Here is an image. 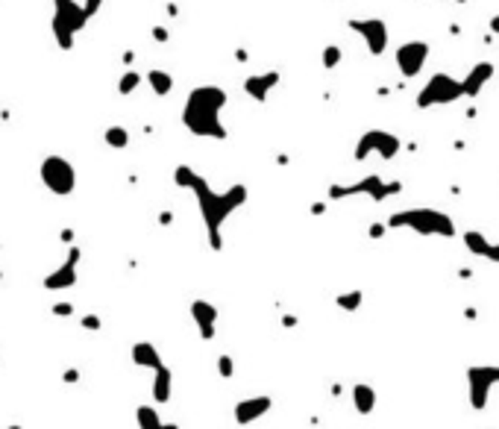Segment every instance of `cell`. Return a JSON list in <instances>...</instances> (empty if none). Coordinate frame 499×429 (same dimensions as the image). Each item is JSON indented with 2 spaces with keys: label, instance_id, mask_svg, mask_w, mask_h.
Wrapping results in <instances>:
<instances>
[{
  "label": "cell",
  "instance_id": "obj_1",
  "mask_svg": "<svg viewBox=\"0 0 499 429\" xmlns=\"http://www.w3.org/2000/svg\"><path fill=\"white\" fill-rule=\"evenodd\" d=\"M173 180L197 194L200 212H203V221H206V227H209V238H212L215 247H220V224H224L226 218H229L232 209L244 203V197H247L244 185H235V189L217 194V191L209 189V182H206L203 177H197V174L188 168V165H180V168H176Z\"/></svg>",
  "mask_w": 499,
  "mask_h": 429
},
{
  "label": "cell",
  "instance_id": "obj_2",
  "mask_svg": "<svg viewBox=\"0 0 499 429\" xmlns=\"http://www.w3.org/2000/svg\"><path fill=\"white\" fill-rule=\"evenodd\" d=\"M226 106V92L217 85H200L188 94L182 109V124L200 138H226V127L220 124V112Z\"/></svg>",
  "mask_w": 499,
  "mask_h": 429
},
{
  "label": "cell",
  "instance_id": "obj_3",
  "mask_svg": "<svg viewBox=\"0 0 499 429\" xmlns=\"http://www.w3.org/2000/svg\"><path fill=\"white\" fill-rule=\"evenodd\" d=\"M88 21H92V15H88L85 3H80V0H53L50 30L62 50H74V41L85 30Z\"/></svg>",
  "mask_w": 499,
  "mask_h": 429
},
{
  "label": "cell",
  "instance_id": "obj_4",
  "mask_svg": "<svg viewBox=\"0 0 499 429\" xmlns=\"http://www.w3.org/2000/svg\"><path fill=\"white\" fill-rule=\"evenodd\" d=\"M39 180H41L44 189H47L50 194H56V197H68L76 189V171H74L71 159L56 156V153H50V156L41 159Z\"/></svg>",
  "mask_w": 499,
  "mask_h": 429
},
{
  "label": "cell",
  "instance_id": "obj_5",
  "mask_svg": "<svg viewBox=\"0 0 499 429\" xmlns=\"http://www.w3.org/2000/svg\"><path fill=\"white\" fill-rule=\"evenodd\" d=\"M391 227H414L417 233H438V236H452V221L440 212L432 209H417V212H399L391 218Z\"/></svg>",
  "mask_w": 499,
  "mask_h": 429
},
{
  "label": "cell",
  "instance_id": "obj_6",
  "mask_svg": "<svg viewBox=\"0 0 499 429\" xmlns=\"http://www.w3.org/2000/svg\"><path fill=\"white\" fill-rule=\"evenodd\" d=\"M458 97H464V83L461 80H452L449 74H435L426 83V89L420 92L417 103L420 106H443V103L458 101Z\"/></svg>",
  "mask_w": 499,
  "mask_h": 429
},
{
  "label": "cell",
  "instance_id": "obj_7",
  "mask_svg": "<svg viewBox=\"0 0 499 429\" xmlns=\"http://www.w3.org/2000/svg\"><path fill=\"white\" fill-rule=\"evenodd\" d=\"M370 153H379L382 159H394L399 153V138L385 133V129H370V133H364L359 147H356V159H368Z\"/></svg>",
  "mask_w": 499,
  "mask_h": 429
},
{
  "label": "cell",
  "instance_id": "obj_8",
  "mask_svg": "<svg viewBox=\"0 0 499 429\" xmlns=\"http://www.w3.org/2000/svg\"><path fill=\"white\" fill-rule=\"evenodd\" d=\"M350 27L352 32H359V36L364 39V45H368V50L373 53V56H379V53H385L387 48V27H385V21L379 18H352L350 21Z\"/></svg>",
  "mask_w": 499,
  "mask_h": 429
},
{
  "label": "cell",
  "instance_id": "obj_9",
  "mask_svg": "<svg viewBox=\"0 0 499 429\" xmlns=\"http://www.w3.org/2000/svg\"><path fill=\"white\" fill-rule=\"evenodd\" d=\"M80 247H71V253L65 256V262L56 268V271H50L47 277H44V291H62V289H71V285H76V265H80Z\"/></svg>",
  "mask_w": 499,
  "mask_h": 429
},
{
  "label": "cell",
  "instance_id": "obj_10",
  "mask_svg": "<svg viewBox=\"0 0 499 429\" xmlns=\"http://www.w3.org/2000/svg\"><path fill=\"white\" fill-rule=\"evenodd\" d=\"M399 191V182H382L379 177H368L364 182L359 185H350V189H343V185H335L332 189V197H347V194H370L373 200H385V197H391Z\"/></svg>",
  "mask_w": 499,
  "mask_h": 429
},
{
  "label": "cell",
  "instance_id": "obj_11",
  "mask_svg": "<svg viewBox=\"0 0 499 429\" xmlns=\"http://www.w3.org/2000/svg\"><path fill=\"white\" fill-rule=\"evenodd\" d=\"M426 59H429V45L426 41H408V45H403L396 50V65L405 76H417L420 68L426 65Z\"/></svg>",
  "mask_w": 499,
  "mask_h": 429
},
{
  "label": "cell",
  "instance_id": "obj_12",
  "mask_svg": "<svg viewBox=\"0 0 499 429\" xmlns=\"http://www.w3.org/2000/svg\"><path fill=\"white\" fill-rule=\"evenodd\" d=\"M491 76H493V65L491 62H479L467 74V80H461L464 83V97H476V94L482 92L485 83H491Z\"/></svg>",
  "mask_w": 499,
  "mask_h": 429
},
{
  "label": "cell",
  "instance_id": "obj_13",
  "mask_svg": "<svg viewBox=\"0 0 499 429\" xmlns=\"http://www.w3.org/2000/svg\"><path fill=\"white\" fill-rule=\"evenodd\" d=\"M276 83H279V74H276V71L256 74V76H250V80L244 83V92H247L250 97H256V101H264V97H268V92L273 89Z\"/></svg>",
  "mask_w": 499,
  "mask_h": 429
},
{
  "label": "cell",
  "instance_id": "obj_14",
  "mask_svg": "<svg viewBox=\"0 0 499 429\" xmlns=\"http://www.w3.org/2000/svg\"><path fill=\"white\" fill-rule=\"evenodd\" d=\"M132 362H136L138 368H153V370L162 368V359L156 353V347L147 344V341H138V344L132 347Z\"/></svg>",
  "mask_w": 499,
  "mask_h": 429
},
{
  "label": "cell",
  "instance_id": "obj_15",
  "mask_svg": "<svg viewBox=\"0 0 499 429\" xmlns=\"http://www.w3.org/2000/svg\"><path fill=\"white\" fill-rule=\"evenodd\" d=\"M191 315H194V321H197V326H200V333H203L206 338L212 335V326H215V317H217V312L209 306L206 300H197L194 306H191Z\"/></svg>",
  "mask_w": 499,
  "mask_h": 429
},
{
  "label": "cell",
  "instance_id": "obj_16",
  "mask_svg": "<svg viewBox=\"0 0 499 429\" xmlns=\"http://www.w3.org/2000/svg\"><path fill=\"white\" fill-rule=\"evenodd\" d=\"M147 83H150V89L156 92L159 97L171 94V89H173V80H171V74H164V71H159V68L147 71Z\"/></svg>",
  "mask_w": 499,
  "mask_h": 429
},
{
  "label": "cell",
  "instance_id": "obj_17",
  "mask_svg": "<svg viewBox=\"0 0 499 429\" xmlns=\"http://www.w3.org/2000/svg\"><path fill=\"white\" fill-rule=\"evenodd\" d=\"M467 247L479 256H487V259H499V244H487V241L479 236V233H467Z\"/></svg>",
  "mask_w": 499,
  "mask_h": 429
},
{
  "label": "cell",
  "instance_id": "obj_18",
  "mask_svg": "<svg viewBox=\"0 0 499 429\" xmlns=\"http://www.w3.org/2000/svg\"><path fill=\"white\" fill-rule=\"evenodd\" d=\"M153 397H156L159 403H164L171 397V370L168 368H159L156 370V382H153Z\"/></svg>",
  "mask_w": 499,
  "mask_h": 429
},
{
  "label": "cell",
  "instance_id": "obj_19",
  "mask_svg": "<svg viewBox=\"0 0 499 429\" xmlns=\"http://www.w3.org/2000/svg\"><path fill=\"white\" fill-rule=\"evenodd\" d=\"M103 138H106V145L115 147V150H124L129 145V133H127L124 127H109L106 133H103Z\"/></svg>",
  "mask_w": 499,
  "mask_h": 429
},
{
  "label": "cell",
  "instance_id": "obj_20",
  "mask_svg": "<svg viewBox=\"0 0 499 429\" xmlns=\"http://www.w3.org/2000/svg\"><path fill=\"white\" fill-rule=\"evenodd\" d=\"M138 423H141V429H162L159 415L153 412L150 406H141V409H138Z\"/></svg>",
  "mask_w": 499,
  "mask_h": 429
},
{
  "label": "cell",
  "instance_id": "obj_21",
  "mask_svg": "<svg viewBox=\"0 0 499 429\" xmlns=\"http://www.w3.org/2000/svg\"><path fill=\"white\" fill-rule=\"evenodd\" d=\"M138 85H141V74H136V71H127L124 76H120V83H118V92L127 97V94H132V92H136Z\"/></svg>",
  "mask_w": 499,
  "mask_h": 429
},
{
  "label": "cell",
  "instance_id": "obj_22",
  "mask_svg": "<svg viewBox=\"0 0 499 429\" xmlns=\"http://www.w3.org/2000/svg\"><path fill=\"white\" fill-rule=\"evenodd\" d=\"M341 62V48H326L323 50V68H335Z\"/></svg>",
  "mask_w": 499,
  "mask_h": 429
},
{
  "label": "cell",
  "instance_id": "obj_23",
  "mask_svg": "<svg viewBox=\"0 0 499 429\" xmlns=\"http://www.w3.org/2000/svg\"><path fill=\"white\" fill-rule=\"evenodd\" d=\"M71 312H74L71 303H56V306H53V315H65V317H68Z\"/></svg>",
  "mask_w": 499,
  "mask_h": 429
},
{
  "label": "cell",
  "instance_id": "obj_24",
  "mask_svg": "<svg viewBox=\"0 0 499 429\" xmlns=\"http://www.w3.org/2000/svg\"><path fill=\"white\" fill-rule=\"evenodd\" d=\"M83 326H85V329H100V317H97V315H85V317H83Z\"/></svg>",
  "mask_w": 499,
  "mask_h": 429
},
{
  "label": "cell",
  "instance_id": "obj_25",
  "mask_svg": "<svg viewBox=\"0 0 499 429\" xmlns=\"http://www.w3.org/2000/svg\"><path fill=\"white\" fill-rule=\"evenodd\" d=\"M100 6H103V0H85V9H88V15H97L100 12Z\"/></svg>",
  "mask_w": 499,
  "mask_h": 429
},
{
  "label": "cell",
  "instance_id": "obj_26",
  "mask_svg": "<svg viewBox=\"0 0 499 429\" xmlns=\"http://www.w3.org/2000/svg\"><path fill=\"white\" fill-rule=\"evenodd\" d=\"M359 300H361V294L356 291V294H350V297H341V306H347V309H350V306H359Z\"/></svg>",
  "mask_w": 499,
  "mask_h": 429
},
{
  "label": "cell",
  "instance_id": "obj_27",
  "mask_svg": "<svg viewBox=\"0 0 499 429\" xmlns=\"http://www.w3.org/2000/svg\"><path fill=\"white\" fill-rule=\"evenodd\" d=\"M153 39H156V41H168V32H164L162 27H156V30H153Z\"/></svg>",
  "mask_w": 499,
  "mask_h": 429
},
{
  "label": "cell",
  "instance_id": "obj_28",
  "mask_svg": "<svg viewBox=\"0 0 499 429\" xmlns=\"http://www.w3.org/2000/svg\"><path fill=\"white\" fill-rule=\"evenodd\" d=\"M491 30H493L496 36H499V15H493V21H491Z\"/></svg>",
  "mask_w": 499,
  "mask_h": 429
},
{
  "label": "cell",
  "instance_id": "obj_29",
  "mask_svg": "<svg viewBox=\"0 0 499 429\" xmlns=\"http://www.w3.org/2000/svg\"><path fill=\"white\" fill-rule=\"evenodd\" d=\"M6 429H21V426H6Z\"/></svg>",
  "mask_w": 499,
  "mask_h": 429
},
{
  "label": "cell",
  "instance_id": "obj_30",
  "mask_svg": "<svg viewBox=\"0 0 499 429\" xmlns=\"http://www.w3.org/2000/svg\"><path fill=\"white\" fill-rule=\"evenodd\" d=\"M456 3H464V0H456Z\"/></svg>",
  "mask_w": 499,
  "mask_h": 429
},
{
  "label": "cell",
  "instance_id": "obj_31",
  "mask_svg": "<svg viewBox=\"0 0 499 429\" xmlns=\"http://www.w3.org/2000/svg\"><path fill=\"white\" fill-rule=\"evenodd\" d=\"M0 277H3V271H0Z\"/></svg>",
  "mask_w": 499,
  "mask_h": 429
}]
</instances>
